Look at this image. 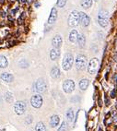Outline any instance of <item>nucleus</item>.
<instances>
[{
    "instance_id": "10",
    "label": "nucleus",
    "mask_w": 117,
    "mask_h": 131,
    "mask_svg": "<svg viewBox=\"0 0 117 131\" xmlns=\"http://www.w3.org/2000/svg\"><path fill=\"white\" fill-rule=\"evenodd\" d=\"M62 38L60 35H55L54 38H53V40H52V45H54L55 48H59V47L62 45Z\"/></svg>"
},
{
    "instance_id": "12",
    "label": "nucleus",
    "mask_w": 117,
    "mask_h": 131,
    "mask_svg": "<svg viewBox=\"0 0 117 131\" xmlns=\"http://www.w3.org/2000/svg\"><path fill=\"white\" fill-rule=\"evenodd\" d=\"M59 56H60V51H59L58 48L54 47V49H52L51 52H50V57H51L52 60H56L59 57Z\"/></svg>"
},
{
    "instance_id": "24",
    "label": "nucleus",
    "mask_w": 117,
    "mask_h": 131,
    "mask_svg": "<svg viewBox=\"0 0 117 131\" xmlns=\"http://www.w3.org/2000/svg\"><path fill=\"white\" fill-rule=\"evenodd\" d=\"M99 24L101 27H106L108 25V19H99Z\"/></svg>"
},
{
    "instance_id": "5",
    "label": "nucleus",
    "mask_w": 117,
    "mask_h": 131,
    "mask_svg": "<svg viewBox=\"0 0 117 131\" xmlns=\"http://www.w3.org/2000/svg\"><path fill=\"white\" fill-rule=\"evenodd\" d=\"M25 108H26V103H24V102H21V101L17 102L14 105L15 113H16L17 115H19L24 114V112H25Z\"/></svg>"
},
{
    "instance_id": "31",
    "label": "nucleus",
    "mask_w": 117,
    "mask_h": 131,
    "mask_svg": "<svg viewBox=\"0 0 117 131\" xmlns=\"http://www.w3.org/2000/svg\"><path fill=\"white\" fill-rule=\"evenodd\" d=\"M21 2H22V3H25V2H26V0H21Z\"/></svg>"
},
{
    "instance_id": "25",
    "label": "nucleus",
    "mask_w": 117,
    "mask_h": 131,
    "mask_svg": "<svg viewBox=\"0 0 117 131\" xmlns=\"http://www.w3.org/2000/svg\"><path fill=\"white\" fill-rule=\"evenodd\" d=\"M66 129H67V124H66V122L64 121L63 123H62L61 126L59 127L58 131H66Z\"/></svg>"
},
{
    "instance_id": "23",
    "label": "nucleus",
    "mask_w": 117,
    "mask_h": 131,
    "mask_svg": "<svg viewBox=\"0 0 117 131\" xmlns=\"http://www.w3.org/2000/svg\"><path fill=\"white\" fill-rule=\"evenodd\" d=\"M66 117H67L68 121H72L73 120V118H74V112H73L72 109H69L66 112Z\"/></svg>"
},
{
    "instance_id": "17",
    "label": "nucleus",
    "mask_w": 117,
    "mask_h": 131,
    "mask_svg": "<svg viewBox=\"0 0 117 131\" xmlns=\"http://www.w3.org/2000/svg\"><path fill=\"white\" fill-rule=\"evenodd\" d=\"M59 123V117L57 115H53L50 119V125L52 127H55Z\"/></svg>"
},
{
    "instance_id": "21",
    "label": "nucleus",
    "mask_w": 117,
    "mask_h": 131,
    "mask_svg": "<svg viewBox=\"0 0 117 131\" xmlns=\"http://www.w3.org/2000/svg\"><path fill=\"white\" fill-rule=\"evenodd\" d=\"M7 58H6L5 56H0V68H5L7 67Z\"/></svg>"
},
{
    "instance_id": "14",
    "label": "nucleus",
    "mask_w": 117,
    "mask_h": 131,
    "mask_svg": "<svg viewBox=\"0 0 117 131\" xmlns=\"http://www.w3.org/2000/svg\"><path fill=\"white\" fill-rule=\"evenodd\" d=\"M77 38H78V33L76 30H73L69 35V40L71 42H76L77 41Z\"/></svg>"
},
{
    "instance_id": "20",
    "label": "nucleus",
    "mask_w": 117,
    "mask_h": 131,
    "mask_svg": "<svg viewBox=\"0 0 117 131\" xmlns=\"http://www.w3.org/2000/svg\"><path fill=\"white\" fill-rule=\"evenodd\" d=\"M35 130L36 131H46V126H45V125L43 124L42 122H39V123L36 125Z\"/></svg>"
},
{
    "instance_id": "1",
    "label": "nucleus",
    "mask_w": 117,
    "mask_h": 131,
    "mask_svg": "<svg viewBox=\"0 0 117 131\" xmlns=\"http://www.w3.org/2000/svg\"><path fill=\"white\" fill-rule=\"evenodd\" d=\"M79 22V12L77 11V10H74V11L71 12L70 16L68 18V25L71 26V27H76V26L78 25Z\"/></svg>"
},
{
    "instance_id": "28",
    "label": "nucleus",
    "mask_w": 117,
    "mask_h": 131,
    "mask_svg": "<svg viewBox=\"0 0 117 131\" xmlns=\"http://www.w3.org/2000/svg\"><path fill=\"white\" fill-rule=\"evenodd\" d=\"M6 100H7V102H11L12 101V96H11V94L7 92V95H6Z\"/></svg>"
},
{
    "instance_id": "15",
    "label": "nucleus",
    "mask_w": 117,
    "mask_h": 131,
    "mask_svg": "<svg viewBox=\"0 0 117 131\" xmlns=\"http://www.w3.org/2000/svg\"><path fill=\"white\" fill-rule=\"evenodd\" d=\"M89 80L83 79V80H81L79 82V88L82 90V91H85V90H87V88L89 87Z\"/></svg>"
},
{
    "instance_id": "13",
    "label": "nucleus",
    "mask_w": 117,
    "mask_h": 131,
    "mask_svg": "<svg viewBox=\"0 0 117 131\" xmlns=\"http://www.w3.org/2000/svg\"><path fill=\"white\" fill-rule=\"evenodd\" d=\"M0 78L6 82H12L13 81V76L8 74V73H2L0 75Z\"/></svg>"
},
{
    "instance_id": "8",
    "label": "nucleus",
    "mask_w": 117,
    "mask_h": 131,
    "mask_svg": "<svg viewBox=\"0 0 117 131\" xmlns=\"http://www.w3.org/2000/svg\"><path fill=\"white\" fill-rule=\"evenodd\" d=\"M35 88H36L35 90L38 92H44L47 89L46 83H45L44 80H42V79H41V80H38L35 84Z\"/></svg>"
},
{
    "instance_id": "30",
    "label": "nucleus",
    "mask_w": 117,
    "mask_h": 131,
    "mask_svg": "<svg viewBox=\"0 0 117 131\" xmlns=\"http://www.w3.org/2000/svg\"><path fill=\"white\" fill-rule=\"evenodd\" d=\"M26 122H27V124H30V123H31V122H32V118H31V116H28V118H27Z\"/></svg>"
},
{
    "instance_id": "19",
    "label": "nucleus",
    "mask_w": 117,
    "mask_h": 131,
    "mask_svg": "<svg viewBox=\"0 0 117 131\" xmlns=\"http://www.w3.org/2000/svg\"><path fill=\"white\" fill-rule=\"evenodd\" d=\"M81 5L84 8H89L92 6V0H82Z\"/></svg>"
},
{
    "instance_id": "27",
    "label": "nucleus",
    "mask_w": 117,
    "mask_h": 131,
    "mask_svg": "<svg viewBox=\"0 0 117 131\" xmlns=\"http://www.w3.org/2000/svg\"><path fill=\"white\" fill-rule=\"evenodd\" d=\"M19 66H20L21 68H27V67H28V63H27L26 61L22 60L20 63H19Z\"/></svg>"
},
{
    "instance_id": "35",
    "label": "nucleus",
    "mask_w": 117,
    "mask_h": 131,
    "mask_svg": "<svg viewBox=\"0 0 117 131\" xmlns=\"http://www.w3.org/2000/svg\"><path fill=\"white\" fill-rule=\"evenodd\" d=\"M96 1H97V0H96Z\"/></svg>"
},
{
    "instance_id": "34",
    "label": "nucleus",
    "mask_w": 117,
    "mask_h": 131,
    "mask_svg": "<svg viewBox=\"0 0 117 131\" xmlns=\"http://www.w3.org/2000/svg\"><path fill=\"white\" fill-rule=\"evenodd\" d=\"M116 109H117V105H116Z\"/></svg>"
},
{
    "instance_id": "4",
    "label": "nucleus",
    "mask_w": 117,
    "mask_h": 131,
    "mask_svg": "<svg viewBox=\"0 0 117 131\" xmlns=\"http://www.w3.org/2000/svg\"><path fill=\"white\" fill-rule=\"evenodd\" d=\"M98 67H99V60L97 58H93L90 60L89 66H88V70L90 74H94L96 73L98 70Z\"/></svg>"
},
{
    "instance_id": "22",
    "label": "nucleus",
    "mask_w": 117,
    "mask_h": 131,
    "mask_svg": "<svg viewBox=\"0 0 117 131\" xmlns=\"http://www.w3.org/2000/svg\"><path fill=\"white\" fill-rule=\"evenodd\" d=\"M109 18V14L106 10H101L99 13V19H108Z\"/></svg>"
},
{
    "instance_id": "26",
    "label": "nucleus",
    "mask_w": 117,
    "mask_h": 131,
    "mask_svg": "<svg viewBox=\"0 0 117 131\" xmlns=\"http://www.w3.org/2000/svg\"><path fill=\"white\" fill-rule=\"evenodd\" d=\"M66 3V0H57V6L59 7H64Z\"/></svg>"
},
{
    "instance_id": "29",
    "label": "nucleus",
    "mask_w": 117,
    "mask_h": 131,
    "mask_svg": "<svg viewBox=\"0 0 117 131\" xmlns=\"http://www.w3.org/2000/svg\"><path fill=\"white\" fill-rule=\"evenodd\" d=\"M116 94H117L116 90H112V92H111V97H112V98H115V97H116Z\"/></svg>"
},
{
    "instance_id": "33",
    "label": "nucleus",
    "mask_w": 117,
    "mask_h": 131,
    "mask_svg": "<svg viewBox=\"0 0 117 131\" xmlns=\"http://www.w3.org/2000/svg\"><path fill=\"white\" fill-rule=\"evenodd\" d=\"M99 131H102V129H101V128H100V129H99Z\"/></svg>"
},
{
    "instance_id": "11",
    "label": "nucleus",
    "mask_w": 117,
    "mask_h": 131,
    "mask_svg": "<svg viewBox=\"0 0 117 131\" xmlns=\"http://www.w3.org/2000/svg\"><path fill=\"white\" fill-rule=\"evenodd\" d=\"M56 18H57V10H56V8L54 7L51 10V14H50L49 19H48V23L53 24L56 20Z\"/></svg>"
},
{
    "instance_id": "2",
    "label": "nucleus",
    "mask_w": 117,
    "mask_h": 131,
    "mask_svg": "<svg viewBox=\"0 0 117 131\" xmlns=\"http://www.w3.org/2000/svg\"><path fill=\"white\" fill-rule=\"evenodd\" d=\"M74 62V57L71 54H66L63 59V68L65 70H69Z\"/></svg>"
},
{
    "instance_id": "7",
    "label": "nucleus",
    "mask_w": 117,
    "mask_h": 131,
    "mask_svg": "<svg viewBox=\"0 0 117 131\" xmlns=\"http://www.w3.org/2000/svg\"><path fill=\"white\" fill-rule=\"evenodd\" d=\"M31 105L35 108H40L42 104V98L41 97V95H34L31 98Z\"/></svg>"
},
{
    "instance_id": "18",
    "label": "nucleus",
    "mask_w": 117,
    "mask_h": 131,
    "mask_svg": "<svg viewBox=\"0 0 117 131\" xmlns=\"http://www.w3.org/2000/svg\"><path fill=\"white\" fill-rule=\"evenodd\" d=\"M77 42H78V45H79L80 47H84L85 42H86V38L83 34H80L78 35V38H77Z\"/></svg>"
},
{
    "instance_id": "3",
    "label": "nucleus",
    "mask_w": 117,
    "mask_h": 131,
    "mask_svg": "<svg viewBox=\"0 0 117 131\" xmlns=\"http://www.w3.org/2000/svg\"><path fill=\"white\" fill-rule=\"evenodd\" d=\"M86 64H87V60L86 57L84 56H78L76 59V66H77V68L79 69V70H83L86 68Z\"/></svg>"
},
{
    "instance_id": "6",
    "label": "nucleus",
    "mask_w": 117,
    "mask_h": 131,
    "mask_svg": "<svg viewBox=\"0 0 117 131\" xmlns=\"http://www.w3.org/2000/svg\"><path fill=\"white\" fill-rule=\"evenodd\" d=\"M63 89L66 93H70V92H72L75 90V83L71 80H66L63 84Z\"/></svg>"
},
{
    "instance_id": "16",
    "label": "nucleus",
    "mask_w": 117,
    "mask_h": 131,
    "mask_svg": "<svg viewBox=\"0 0 117 131\" xmlns=\"http://www.w3.org/2000/svg\"><path fill=\"white\" fill-rule=\"evenodd\" d=\"M60 75H61V73H60V70H59L58 68L54 67V68H52V70H51V76L52 77L54 78V79H57V78L60 77Z\"/></svg>"
},
{
    "instance_id": "9",
    "label": "nucleus",
    "mask_w": 117,
    "mask_h": 131,
    "mask_svg": "<svg viewBox=\"0 0 117 131\" xmlns=\"http://www.w3.org/2000/svg\"><path fill=\"white\" fill-rule=\"evenodd\" d=\"M79 19H80L81 24L84 26V27L89 26V22H90V19H89V17L87 14H85L84 12H79Z\"/></svg>"
},
{
    "instance_id": "32",
    "label": "nucleus",
    "mask_w": 117,
    "mask_h": 131,
    "mask_svg": "<svg viewBox=\"0 0 117 131\" xmlns=\"http://www.w3.org/2000/svg\"><path fill=\"white\" fill-rule=\"evenodd\" d=\"M0 3H4V0H0Z\"/></svg>"
}]
</instances>
